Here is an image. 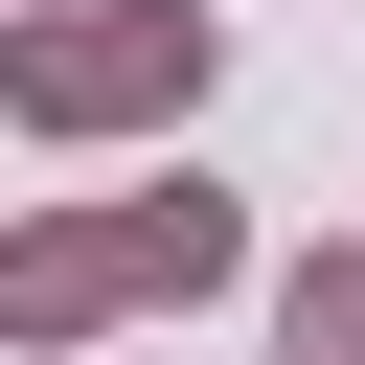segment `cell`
<instances>
[{
	"label": "cell",
	"instance_id": "1",
	"mask_svg": "<svg viewBox=\"0 0 365 365\" xmlns=\"http://www.w3.org/2000/svg\"><path fill=\"white\" fill-rule=\"evenodd\" d=\"M228 46H205V0H68V23H23L0 46V91L46 114V137H114V114H182Z\"/></svg>",
	"mask_w": 365,
	"mask_h": 365
},
{
	"label": "cell",
	"instance_id": "2",
	"mask_svg": "<svg viewBox=\"0 0 365 365\" xmlns=\"http://www.w3.org/2000/svg\"><path fill=\"white\" fill-rule=\"evenodd\" d=\"M114 297H137V274H114V205H91V228H23V251H0V319H23V342H91Z\"/></svg>",
	"mask_w": 365,
	"mask_h": 365
},
{
	"label": "cell",
	"instance_id": "3",
	"mask_svg": "<svg viewBox=\"0 0 365 365\" xmlns=\"http://www.w3.org/2000/svg\"><path fill=\"white\" fill-rule=\"evenodd\" d=\"M114 274H137V297H228V274H251V228H228L205 182H160V205H114Z\"/></svg>",
	"mask_w": 365,
	"mask_h": 365
},
{
	"label": "cell",
	"instance_id": "4",
	"mask_svg": "<svg viewBox=\"0 0 365 365\" xmlns=\"http://www.w3.org/2000/svg\"><path fill=\"white\" fill-rule=\"evenodd\" d=\"M274 365H365V228L274 274Z\"/></svg>",
	"mask_w": 365,
	"mask_h": 365
}]
</instances>
